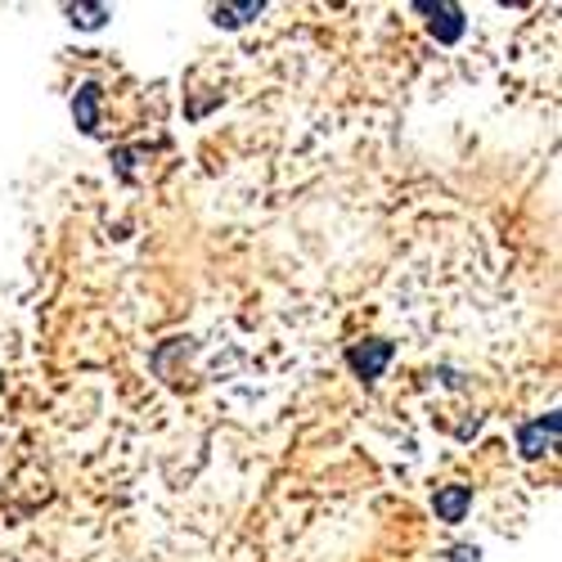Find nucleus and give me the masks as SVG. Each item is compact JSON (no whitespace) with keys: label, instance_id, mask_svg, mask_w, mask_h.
I'll return each instance as SVG.
<instances>
[{"label":"nucleus","instance_id":"7","mask_svg":"<svg viewBox=\"0 0 562 562\" xmlns=\"http://www.w3.org/2000/svg\"><path fill=\"white\" fill-rule=\"evenodd\" d=\"M68 19H72V27H104L109 5H68Z\"/></svg>","mask_w":562,"mask_h":562},{"label":"nucleus","instance_id":"4","mask_svg":"<svg viewBox=\"0 0 562 562\" xmlns=\"http://www.w3.org/2000/svg\"><path fill=\"white\" fill-rule=\"evenodd\" d=\"M418 14H432V36L437 41H459L463 36V10L459 5H418Z\"/></svg>","mask_w":562,"mask_h":562},{"label":"nucleus","instance_id":"6","mask_svg":"<svg viewBox=\"0 0 562 562\" xmlns=\"http://www.w3.org/2000/svg\"><path fill=\"white\" fill-rule=\"evenodd\" d=\"M261 10H266L261 0H248V5H216V23H221V27H239V23L257 19Z\"/></svg>","mask_w":562,"mask_h":562},{"label":"nucleus","instance_id":"1","mask_svg":"<svg viewBox=\"0 0 562 562\" xmlns=\"http://www.w3.org/2000/svg\"><path fill=\"white\" fill-rule=\"evenodd\" d=\"M392 356H396V347H392V342L373 338V342H364V347H351V351H347V364L360 373L364 383H379V379H383V369L392 364Z\"/></svg>","mask_w":562,"mask_h":562},{"label":"nucleus","instance_id":"5","mask_svg":"<svg viewBox=\"0 0 562 562\" xmlns=\"http://www.w3.org/2000/svg\"><path fill=\"white\" fill-rule=\"evenodd\" d=\"M72 113H77V126L81 131H95L100 126V86H81L77 95H72Z\"/></svg>","mask_w":562,"mask_h":562},{"label":"nucleus","instance_id":"8","mask_svg":"<svg viewBox=\"0 0 562 562\" xmlns=\"http://www.w3.org/2000/svg\"><path fill=\"white\" fill-rule=\"evenodd\" d=\"M477 558H482V553H477V549H468V544L454 549V562H477Z\"/></svg>","mask_w":562,"mask_h":562},{"label":"nucleus","instance_id":"2","mask_svg":"<svg viewBox=\"0 0 562 562\" xmlns=\"http://www.w3.org/2000/svg\"><path fill=\"white\" fill-rule=\"evenodd\" d=\"M558 428H562L558 414H544V418H536V424H522V428H518V450H522L527 459L549 454V450L558 446Z\"/></svg>","mask_w":562,"mask_h":562},{"label":"nucleus","instance_id":"3","mask_svg":"<svg viewBox=\"0 0 562 562\" xmlns=\"http://www.w3.org/2000/svg\"><path fill=\"white\" fill-rule=\"evenodd\" d=\"M432 508H437V518L441 522H463V513L473 508V486H441L437 495H432Z\"/></svg>","mask_w":562,"mask_h":562}]
</instances>
